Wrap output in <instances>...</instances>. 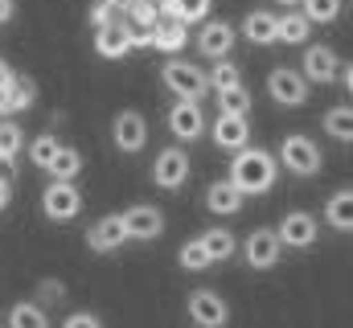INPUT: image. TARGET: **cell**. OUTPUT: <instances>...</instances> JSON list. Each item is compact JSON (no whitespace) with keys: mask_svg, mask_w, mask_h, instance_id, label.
<instances>
[{"mask_svg":"<svg viewBox=\"0 0 353 328\" xmlns=\"http://www.w3.org/2000/svg\"><path fill=\"white\" fill-rule=\"evenodd\" d=\"M243 193L230 185V176H222V181H214L210 189H205V209L210 214H218V218H234L239 209H243Z\"/></svg>","mask_w":353,"mask_h":328,"instance_id":"cell-18","label":"cell"},{"mask_svg":"<svg viewBox=\"0 0 353 328\" xmlns=\"http://www.w3.org/2000/svg\"><path fill=\"white\" fill-rule=\"evenodd\" d=\"M279 4H288V8H292V4H300V0H279Z\"/></svg>","mask_w":353,"mask_h":328,"instance_id":"cell-43","label":"cell"},{"mask_svg":"<svg viewBox=\"0 0 353 328\" xmlns=\"http://www.w3.org/2000/svg\"><path fill=\"white\" fill-rule=\"evenodd\" d=\"M197 238H201V246H205L210 263H226V258H230V254L239 250L234 234H230V230H222V226H210V230H201Z\"/></svg>","mask_w":353,"mask_h":328,"instance_id":"cell-22","label":"cell"},{"mask_svg":"<svg viewBox=\"0 0 353 328\" xmlns=\"http://www.w3.org/2000/svg\"><path fill=\"white\" fill-rule=\"evenodd\" d=\"M0 328H4V325H0Z\"/></svg>","mask_w":353,"mask_h":328,"instance_id":"cell-45","label":"cell"},{"mask_svg":"<svg viewBox=\"0 0 353 328\" xmlns=\"http://www.w3.org/2000/svg\"><path fill=\"white\" fill-rule=\"evenodd\" d=\"M300 74L308 82H337L341 74V58L329 50V45H304V62H300Z\"/></svg>","mask_w":353,"mask_h":328,"instance_id":"cell-15","label":"cell"},{"mask_svg":"<svg viewBox=\"0 0 353 328\" xmlns=\"http://www.w3.org/2000/svg\"><path fill=\"white\" fill-rule=\"evenodd\" d=\"M111 144L123 152V156H136L144 144H148V119L140 115V111H119L115 119H111Z\"/></svg>","mask_w":353,"mask_h":328,"instance_id":"cell-9","label":"cell"},{"mask_svg":"<svg viewBox=\"0 0 353 328\" xmlns=\"http://www.w3.org/2000/svg\"><path fill=\"white\" fill-rule=\"evenodd\" d=\"M119 218H123V230H128V238H132V243H152V238H161V234H165V214H161L157 205H148V201L128 205Z\"/></svg>","mask_w":353,"mask_h":328,"instance_id":"cell-10","label":"cell"},{"mask_svg":"<svg viewBox=\"0 0 353 328\" xmlns=\"http://www.w3.org/2000/svg\"><path fill=\"white\" fill-rule=\"evenodd\" d=\"M275 161H279V168H288L292 176H316V172H321V148H316V140L292 132V136L279 140Z\"/></svg>","mask_w":353,"mask_h":328,"instance_id":"cell-3","label":"cell"},{"mask_svg":"<svg viewBox=\"0 0 353 328\" xmlns=\"http://www.w3.org/2000/svg\"><path fill=\"white\" fill-rule=\"evenodd\" d=\"M189 172H193V161H189V152H185L181 144L161 148L157 161H152V185H157V189H181V185L189 181Z\"/></svg>","mask_w":353,"mask_h":328,"instance_id":"cell-7","label":"cell"},{"mask_svg":"<svg viewBox=\"0 0 353 328\" xmlns=\"http://www.w3.org/2000/svg\"><path fill=\"white\" fill-rule=\"evenodd\" d=\"M218 111H222V115H251V94H247V86H234V90H226V94H218Z\"/></svg>","mask_w":353,"mask_h":328,"instance_id":"cell-34","label":"cell"},{"mask_svg":"<svg viewBox=\"0 0 353 328\" xmlns=\"http://www.w3.org/2000/svg\"><path fill=\"white\" fill-rule=\"evenodd\" d=\"M300 12L308 17V25H333L341 17V0H300Z\"/></svg>","mask_w":353,"mask_h":328,"instance_id":"cell-30","label":"cell"},{"mask_svg":"<svg viewBox=\"0 0 353 328\" xmlns=\"http://www.w3.org/2000/svg\"><path fill=\"white\" fill-rule=\"evenodd\" d=\"M111 17H115V8H111V4H103V0H94V8H90V25H94V33H99V29H107V25H111Z\"/></svg>","mask_w":353,"mask_h":328,"instance_id":"cell-36","label":"cell"},{"mask_svg":"<svg viewBox=\"0 0 353 328\" xmlns=\"http://www.w3.org/2000/svg\"><path fill=\"white\" fill-rule=\"evenodd\" d=\"M132 4H136V0H123V8H132Z\"/></svg>","mask_w":353,"mask_h":328,"instance_id":"cell-44","label":"cell"},{"mask_svg":"<svg viewBox=\"0 0 353 328\" xmlns=\"http://www.w3.org/2000/svg\"><path fill=\"white\" fill-rule=\"evenodd\" d=\"M21 148H25V127L17 119H0V164L17 161Z\"/></svg>","mask_w":353,"mask_h":328,"instance_id":"cell-27","label":"cell"},{"mask_svg":"<svg viewBox=\"0 0 353 328\" xmlns=\"http://www.w3.org/2000/svg\"><path fill=\"white\" fill-rule=\"evenodd\" d=\"M243 33H247V41H255V45H275V41H279V17L255 8V12H247Z\"/></svg>","mask_w":353,"mask_h":328,"instance_id":"cell-20","label":"cell"},{"mask_svg":"<svg viewBox=\"0 0 353 328\" xmlns=\"http://www.w3.org/2000/svg\"><path fill=\"white\" fill-rule=\"evenodd\" d=\"M345 86H350V94H353V62H350V70H345Z\"/></svg>","mask_w":353,"mask_h":328,"instance_id":"cell-42","label":"cell"},{"mask_svg":"<svg viewBox=\"0 0 353 328\" xmlns=\"http://www.w3.org/2000/svg\"><path fill=\"white\" fill-rule=\"evenodd\" d=\"M58 148H62V140H58L54 132L37 136V140L29 144V161H33V168H50V164H54V156H58Z\"/></svg>","mask_w":353,"mask_h":328,"instance_id":"cell-31","label":"cell"},{"mask_svg":"<svg viewBox=\"0 0 353 328\" xmlns=\"http://www.w3.org/2000/svg\"><path fill=\"white\" fill-rule=\"evenodd\" d=\"M46 172H50V181H70V185H74V181H79V172H83V152L62 144V148H58V156H54V164H50Z\"/></svg>","mask_w":353,"mask_h":328,"instance_id":"cell-25","label":"cell"},{"mask_svg":"<svg viewBox=\"0 0 353 328\" xmlns=\"http://www.w3.org/2000/svg\"><path fill=\"white\" fill-rule=\"evenodd\" d=\"M41 209H46L50 222H70V218H79V214H83V193H79V185H70V181H50L46 193H41Z\"/></svg>","mask_w":353,"mask_h":328,"instance_id":"cell-4","label":"cell"},{"mask_svg":"<svg viewBox=\"0 0 353 328\" xmlns=\"http://www.w3.org/2000/svg\"><path fill=\"white\" fill-rule=\"evenodd\" d=\"M210 136H214V144H218L222 152H243V148H251V123H247V115H218L214 127H210Z\"/></svg>","mask_w":353,"mask_h":328,"instance_id":"cell-14","label":"cell"},{"mask_svg":"<svg viewBox=\"0 0 353 328\" xmlns=\"http://www.w3.org/2000/svg\"><path fill=\"white\" fill-rule=\"evenodd\" d=\"M123 243H128V230H123V218L119 214H103V218H94L87 226V246L94 254H111V250H119Z\"/></svg>","mask_w":353,"mask_h":328,"instance_id":"cell-12","label":"cell"},{"mask_svg":"<svg viewBox=\"0 0 353 328\" xmlns=\"http://www.w3.org/2000/svg\"><path fill=\"white\" fill-rule=\"evenodd\" d=\"M267 94L279 103V107H304L308 103V79L296 70V66H275L267 74Z\"/></svg>","mask_w":353,"mask_h":328,"instance_id":"cell-8","label":"cell"},{"mask_svg":"<svg viewBox=\"0 0 353 328\" xmlns=\"http://www.w3.org/2000/svg\"><path fill=\"white\" fill-rule=\"evenodd\" d=\"M185 312H189V320L197 328H226V320H230V304H226L218 291H210V287L189 291Z\"/></svg>","mask_w":353,"mask_h":328,"instance_id":"cell-5","label":"cell"},{"mask_svg":"<svg viewBox=\"0 0 353 328\" xmlns=\"http://www.w3.org/2000/svg\"><path fill=\"white\" fill-rule=\"evenodd\" d=\"M4 328H50V316H46V308H41V304L21 300V304H12V308H8Z\"/></svg>","mask_w":353,"mask_h":328,"instance_id":"cell-23","label":"cell"},{"mask_svg":"<svg viewBox=\"0 0 353 328\" xmlns=\"http://www.w3.org/2000/svg\"><path fill=\"white\" fill-rule=\"evenodd\" d=\"M321 123H325V132H329L333 140L353 144V107H329Z\"/></svg>","mask_w":353,"mask_h":328,"instance_id":"cell-26","label":"cell"},{"mask_svg":"<svg viewBox=\"0 0 353 328\" xmlns=\"http://www.w3.org/2000/svg\"><path fill=\"white\" fill-rule=\"evenodd\" d=\"M189 45V29L181 25V21H161L157 25V33H152V50H161V54H176V50H185Z\"/></svg>","mask_w":353,"mask_h":328,"instance_id":"cell-24","label":"cell"},{"mask_svg":"<svg viewBox=\"0 0 353 328\" xmlns=\"http://www.w3.org/2000/svg\"><path fill=\"white\" fill-rule=\"evenodd\" d=\"M8 197H12V185H8V181H4V176H0V209H4V205H8Z\"/></svg>","mask_w":353,"mask_h":328,"instance_id":"cell-41","label":"cell"},{"mask_svg":"<svg viewBox=\"0 0 353 328\" xmlns=\"http://www.w3.org/2000/svg\"><path fill=\"white\" fill-rule=\"evenodd\" d=\"M275 234H279V243L292 246V250H308V246H316V238H321V222L308 209H288L279 218Z\"/></svg>","mask_w":353,"mask_h":328,"instance_id":"cell-6","label":"cell"},{"mask_svg":"<svg viewBox=\"0 0 353 328\" xmlns=\"http://www.w3.org/2000/svg\"><path fill=\"white\" fill-rule=\"evenodd\" d=\"M12 79H17V74H12V66H8V62L0 58V90H4V86H8Z\"/></svg>","mask_w":353,"mask_h":328,"instance_id":"cell-39","label":"cell"},{"mask_svg":"<svg viewBox=\"0 0 353 328\" xmlns=\"http://www.w3.org/2000/svg\"><path fill=\"white\" fill-rule=\"evenodd\" d=\"M176 263H181L185 271H205V267H214V263H210V254H205V246H201V238L181 243V250H176Z\"/></svg>","mask_w":353,"mask_h":328,"instance_id":"cell-32","label":"cell"},{"mask_svg":"<svg viewBox=\"0 0 353 328\" xmlns=\"http://www.w3.org/2000/svg\"><path fill=\"white\" fill-rule=\"evenodd\" d=\"M128 12H132V21H128L132 29H157L161 25V4L157 0H136Z\"/></svg>","mask_w":353,"mask_h":328,"instance_id":"cell-33","label":"cell"},{"mask_svg":"<svg viewBox=\"0 0 353 328\" xmlns=\"http://www.w3.org/2000/svg\"><path fill=\"white\" fill-rule=\"evenodd\" d=\"M205 82L218 90V94H226V90H234V86H243V70L230 62V58H222V62H214L210 66V74H205Z\"/></svg>","mask_w":353,"mask_h":328,"instance_id":"cell-28","label":"cell"},{"mask_svg":"<svg viewBox=\"0 0 353 328\" xmlns=\"http://www.w3.org/2000/svg\"><path fill=\"white\" fill-rule=\"evenodd\" d=\"M94 50H99V58H107V62L123 58V54L132 50V37H128V21H111L107 29H99V33H94Z\"/></svg>","mask_w":353,"mask_h":328,"instance_id":"cell-19","label":"cell"},{"mask_svg":"<svg viewBox=\"0 0 353 328\" xmlns=\"http://www.w3.org/2000/svg\"><path fill=\"white\" fill-rule=\"evenodd\" d=\"M33 99H37V86H33V79L17 74V79L0 90V119H17V115H25V111L33 107Z\"/></svg>","mask_w":353,"mask_h":328,"instance_id":"cell-17","label":"cell"},{"mask_svg":"<svg viewBox=\"0 0 353 328\" xmlns=\"http://www.w3.org/2000/svg\"><path fill=\"white\" fill-rule=\"evenodd\" d=\"M279 181V161L267 152V148H243L234 152L230 161V185L243 193V197H255V193H267L271 185Z\"/></svg>","mask_w":353,"mask_h":328,"instance_id":"cell-1","label":"cell"},{"mask_svg":"<svg viewBox=\"0 0 353 328\" xmlns=\"http://www.w3.org/2000/svg\"><path fill=\"white\" fill-rule=\"evenodd\" d=\"M243 254H247V267H255V271H271L275 263H279V254H283V243H279V234L275 230H251V238L243 243Z\"/></svg>","mask_w":353,"mask_h":328,"instance_id":"cell-13","label":"cell"},{"mask_svg":"<svg viewBox=\"0 0 353 328\" xmlns=\"http://www.w3.org/2000/svg\"><path fill=\"white\" fill-rule=\"evenodd\" d=\"M173 4H176V21L181 25H197V21L210 17V4L214 0H173Z\"/></svg>","mask_w":353,"mask_h":328,"instance_id":"cell-35","label":"cell"},{"mask_svg":"<svg viewBox=\"0 0 353 328\" xmlns=\"http://www.w3.org/2000/svg\"><path fill=\"white\" fill-rule=\"evenodd\" d=\"M308 17L304 12H288V17H279V41L283 45H308Z\"/></svg>","mask_w":353,"mask_h":328,"instance_id":"cell-29","label":"cell"},{"mask_svg":"<svg viewBox=\"0 0 353 328\" xmlns=\"http://www.w3.org/2000/svg\"><path fill=\"white\" fill-rule=\"evenodd\" d=\"M62 328H103V320H99L94 312H70Z\"/></svg>","mask_w":353,"mask_h":328,"instance_id":"cell-37","label":"cell"},{"mask_svg":"<svg viewBox=\"0 0 353 328\" xmlns=\"http://www.w3.org/2000/svg\"><path fill=\"white\" fill-rule=\"evenodd\" d=\"M12 12H17V4H12V0H0V25L12 21Z\"/></svg>","mask_w":353,"mask_h":328,"instance_id":"cell-40","label":"cell"},{"mask_svg":"<svg viewBox=\"0 0 353 328\" xmlns=\"http://www.w3.org/2000/svg\"><path fill=\"white\" fill-rule=\"evenodd\" d=\"M62 296H66V283H58V279H46V283H41V300H46V304H58Z\"/></svg>","mask_w":353,"mask_h":328,"instance_id":"cell-38","label":"cell"},{"mask_svg":"<svg viewBox=\"0 0 353 328\" xmlns=\"http://www.w3.org/2000/svg\"><path fill=\"white\" fill-rule=\"evenodd\" d=\"M169 132H173L181 144H193L205 136V115H201V103H173L169 111Z\"/></svg>","mask_w":353,"mask_h":328,"instance_id":"cell-16","label":"cell"},{"mask_svg":"<svg viewBox=\"0 0 353 328\" xmlns=\"http://www.w3.org/2000/svg\"><path fill=\"white\" fill-rule=\"evenodd\" d=\"M161 82H165V90L173 94L176 103H201V94L210 90V82H205V70H201L197 62H185V58H173V62H165V70H161Z\"/></svg>","mask_w":353,"mask_h":328,"instance_id":"cell-2","label":"cell"},{"mask_svg":"<svg viewBox=\"0 0 353 328\" xmlns=\"http://www.w3.org/2000/svg\"><path fill=\"white\" fill-rule=\"evenodd\" d=\"M234 41H239V33H234L230 21H205V25L197 29V54L210 58V62L230 58V54H234Z\"/></svg>","mask_w":353,"mask_h":328,"instance_id":"cell-11","label":"cell"},{"mask_svg":"<svg viewBox=\"0 0 353 328\" xmlns=\"http://www.w3.org/2000/svg\"><path fill=\"white\" fill-rule=\"evenodd\" d=\"M325 222H329L333 230H341V234L353 230V185L350 189H337V193L325 201Z\"/></svg>","mask_w":353,"mask_h":328,"instance_id":"cell-21","label":"cell"}]
</instances>
